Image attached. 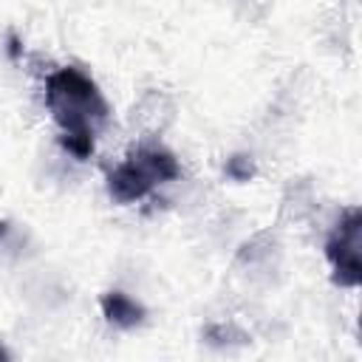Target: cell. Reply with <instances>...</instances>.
I'll list each match as a JSON object with an SVG mask.
<instances>
[{"label": "cell", "mask_w": 362, "mask_h": 362, "mask_svg": "<svg viewBox=\"0 0 362 362\" xmlns=\"http://www.w3.org/2000/svg\"><path fill=\"white\" fill-rule=\"evenodd\" d=\"M226 175L235 178V181H249L255 175V164L249 156H232L226 161Z\"/></svg>", "instance_id": "5"}, {"label": "cell", "mask_w": 362, "mask_h": 362, "mask_svg": "<svg viewBox=\"0 0 362 362\" xmlns=\"http://www.w3.org/2000/svg\"><path fill=\"white\" fill-rule=\"evenodd\" d=\"M362 212L348 209L325 240V257L334 269V283L342 288H356L362 283Z\"/></svg>", "instance_id": "3"}, {"label": "cell", "mask_w": 362, "mask_h": 362, "mask_svg": "<svg viewBox=\"0 0 362 362\" xmlns=\"http://www.w3.org/2000/svg\"><path fill=\"white\" fill-rule=\"evenodd\" d=\"M99 305H102L105 320L116 328H136L144 320V305L136 303L133 297L122 294V291H105Z\"/></svg>", "instance_id": "4"}, {"label": "cell", "mask_w": 362, "mask_h": 362, "mask_svg": "<svg viewBox=\"0 0 362 362\" xmlns=\"http://www.w3.org/2000/svg\"><path fill=\"white\" fill-rule=\"evenodd\" d=\"M0 359H8V351H6L3 345H0Z\"/></svg>", "instance_id": "6"}, {"label": "cell", "mask_w": 362, "mask_h": 362, "mask_svg": "<svg viewBox=\"0 0 362 362\" xmlns=\"http://www.w3.org/2000/svg\"><path fill=\"white\" fill-rule=\"evenodd\" d=\"M178 175L181 167L170 150L161 144H141L107 175V192L116 204H133L150 195L156 184L173 181Z\"/></svg>", "instance_id": "2"}, {"label": "cell", "mask_w": 362, "mask_h": 362, "mask_svg": "<svg viewBox=\"0 0 362 362\" xmlns=\"http://www.w3.org/2000/svg\"><path fill=\"white\" fill-rule=\"evenodd\" d=\"M45 105L59 124V144L79 161L90 158L93 139L110 119L107 99L99 85L79 68H57L45 82Z\"/></svg>", "instance_id": "1"}]
</instances>
